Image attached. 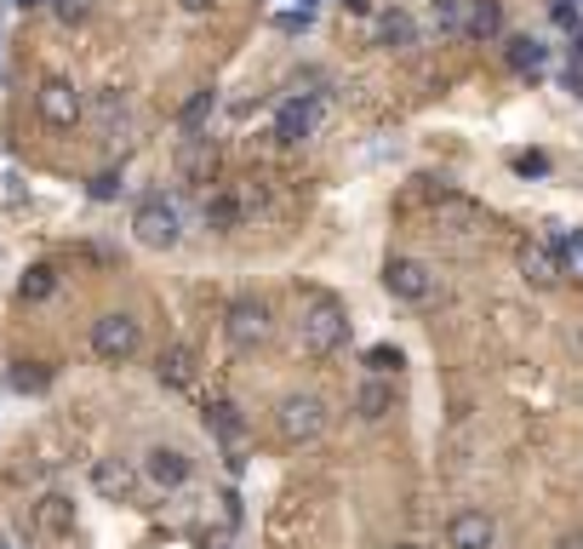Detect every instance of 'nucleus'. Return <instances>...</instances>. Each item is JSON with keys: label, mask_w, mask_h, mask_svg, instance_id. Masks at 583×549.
Wrapping results in <instances>:
<instances>
[{"label": "nucleus", "mask_w": 583, "mask_h": 549, "mask_svg": "<svg viewBox=\"0 0 583 549\" xmlns=\"http://www.w3.org/2000/svg\"><path fill=\"white\" fill-rule=\"evenodd\" d=\"M298 332H303V350L309 355H337L343 343H350V309H343L332 292H309Z\"/></svg>", "instance_id": "nucleus-1"}, {"label": "nucleus", "mask_w": 583, "mask_h": 549, "mask_svg": "<svg viewBox=\"0 0 583 549\" xmlns=\"http://www.w3.org/2000/svg\"><path fill=\"white\" fill-rule=\"evenodd\" d=\"M326 424H332L326 401H321V395H309V390L281 395V406H274V429H281V441H287V446H309V441H321V435H326Z\"/></svg>", "instance_id": "nucleus-2"}, {"label": "nucleus", "mask_w": 583, "mask_h": 549, "mask_svg": "<svg viewBox=\"0 0 583 549\" xmlns=\"http://www.w3.org/2000/svg\"><path fill=\"white\" fill-rule=\"evenodd\" d=\"M132 235H137V247H149V252H171L184 240L178 206H171L166 195H144L137 200V213H132Z\"/></svg>", "instance_id": "nucleus-3"}, {"label": "nucleus", "mask_w": 583, "mask_h": 549, "mask_svg": "<svg viewBox=\"0 0 583 549\" xmlns=\"http://www.w3.org/2000/svg\"><path fill=\"white\" fill-rule=\"evenodd\" d=\"M137 350H144V321H137V315H126V309H110V315L92 321V355H97V361L121 366V361H132Z\"/></svg>", "instance_id": "nucleus-4"}, {"label": "nucleus", "mask_w": 583, "mask_h": 549, "mask_svg": "<svg viewBox=\"0 0 583 549\" xmlns=\"http://www.w3.org/2000/svg\"><path fill=\"white\" fill-rule=\"evenodd\" d=\"M269 327H274V315H269V303L263 298H235L229 309H223V338H229V350H258V343L269 338Z\"/></svg>", "instance_id": "nucleus-5"}, {"label": "nucleus", "mask_w": 583, "mask_h": 549, "mask_svg": "<svg viewBox=\"0 0 583 549\" xmlns=\"http://www.w3.org/2000/svg\"><path fill=\"white\" fill-rule=\"evenodd\" d=\"M34 110H41V121L46 126H75V121H86V97L75 92V81H41V92H34Z\"/></svg>", "instance_id": "nucleus-6"}, {"label": "nucleus", "mask_w": 583, "mask_h": 549, "mask_svg": "<svg viewBox=\"0 0 583 549\" xmlns=\"http://www.w3.org/2000/svg\"><path fill=\"white\" fill-rule=\"evenodd\" d=\"M384 287H389V298H400V303H429V298H435V274H429V263H418V258H389V263H384Z\"/></svg>", "instance_id": "nucleus-7"}, {"label": "nucleus", "mask_w": 583, "mask_h": 549, "mask_svg": "<svg viewBox=\"0 0 583 549\" xmlns=\"http://www.w3.org/2000/svg\"><path fill=\"white\" fill-rule=\"evenodd\" d=\"M218 166H223V155H218V144L206 132H195V137H184V144H178V178L184 184H195V189L218 184Z\"/></svg>", "instance_id": "nucleus-8"}, {"label": "nucleus", "mask_w": 583, "mask_h": 549, "mask_svg": "<svg viewBox=\"0 0 583 549\" xmlns=\"http://www.w3.org/2000/svg\"><path fill=\"white\" fill-rule=\"evenodd\" d=\"M315 126H321V97H315V92L287 97L281 115H274V137H281V144H303V137L315 132Z\"/></svg>", "instance_id": "nucleus-9"}, {"label": "nucleus", "mask_w": 583, "mask_h": 549, "mask_svg": "<svg viewBox=\"0 0 583 549\" xmlns=\"http://www.w3.org/2000/svg\"><path fill=\"white\" fill-rule=\"evenodd\" d=\"M137 480H144V469H137L132 458H97L92 464V487H97V498H110V504H126L137 493Z\"/></svg>", "instance_id": "nucleus-10"}, {"label": "nucleus", "mask_w": 583, "mask_h": 549, "mask_svg": "<svg viewBox=\"0 0 583 549\" xmlns=\"http://www.w3.org/2000/svg\"><path fill=\"white\" fill-rule=\"evenodd\" d=\"M492 538H498V521L487 509H458L452 521H446V543L452 549H492Z\"/></svg>", "instance_id": "nucleus-11"}, {"label": "nucleus", "mask_w": 583, "mask_h": 549, "mask_svg": "<svg viewBox=\"0 0 583 549\" xmlns=\"http://www.w3.org/2000/svg\"><path fill=\"white\" fill-rule=\"evenodd\" d=\"M189 453H178V446H149L144 453V475L155 480V487H184L189 480Z\"/></svg>", "instance_id": "nucleus-12"}, {"label": "nucleus", "mask_w": 583, "mask_h": 549, "mask_svg": "<svg viewBox=\"0 0 583 549\" xmlns=\"http://www.w3.org/2000/svg\"><path fill=\"white\" fill-rule=\"evenodd\" d=\"M155 377L166 390H189L195 384V350L189 343H166V350L155 355Z\"/></svg>", "instance_id": "nucleus-13"}, {"label": "nucleus", "mask_w": 583, "mask_h": 549, "mask_svg": "<svg viewBox=\"0 0 583 549\" xmlns=\"http://www.w3.org/2000/svg\"><path fill=\"white\" fill-rule=\"evenodd\" d=\"M521 274H527V287H561V252L521 240Z\"/></svg>", "instance_id": "nucleus-14"}, {"label": "nucleus", "mask_w": 583, "mask_h": 549, "mask_svg": "<svg viewBox=\"0 0 583 549\" xmlns=\"http://www.w3.org/2000/svg\"><path fill=\"white\" fill-rule=\"evenodd\" d=\"M86 115H92V121L103 126V137H121V132L132 126V110H126V92H121V86H110V92H97Z\"/></svg>", "instance_id": "nucleus-15"}, {"label": "nucleus", "mask_w": 583, "mask_h": 549, "mask_svg": "<svg viewBox=\"0 0 583 549\" xmlns=\"http://www.w3.org/2000/svg\"><path fill=\"white\" fill-rule=\"evenodd\" d=\"M464 34L469 41H498L503 34V7L498 0H464Z\"/></svg>", "instance_id": "nucleus-16"}, {"label": "nucleus", "mask_w": 583, "mask_h": 549, "mask_svg": "<svg viewBox=\"0 0 583 549\" xmlns=\"http://www.w3.org/2000/svg\"><path fill=\"white\" fill-rule=\"evenodd\" d=\"M355 412H361L366 424L389 418V412H395V384H389V377H366V384L355 390Z\"/></svg>", "instance_id": "nucleus-17"}, {"label": "nucleus", "mask_w": 583, "mask_h": 549, "mask_svg": "<svg viewBox=\"0 0 583 549\" xmlns=\"http://www.w3.org/2000/svg\"><path fill=\"white\" fill-rule=\"evenodd\" d=\"M247 213H252V195H235V189L206 195V224H212V229H235Z\"/></svg>", "instance_id": "nucleus-18"}, {"label": "nucleus", "mask_w": 583, "mask_h": 549, "mask_svg": "<svg viewBox=\"0 0 583 549\" xmlns=\"http://www.w3.org/2000/svg\"><path fill=\"white\" fill-rule=\"evenodd\" d=\"M206 429L235 446L240 435H247V418H240V406H235V401H212V406H206Z\"/></svg>", "instance_id": "nucleus-19"}, {"label": "nucleus", "mask_w": 583, "mask_h": 549, "mask_svg": "<svg viewBox=\"0 0 583 549\" xmlns=\"http://www.w3.org/2000/svg\"><path fill=\"white\" fill-rule=\"evenodd\" d=\"M52 292H58V269H52V263H29L23 281H18V298H23V303H46Z\"/></svg>", "instance_id": "nucleus-20"}, {"label": "nucleus", "mask_w": 583, "mask_h": 549, "mask_svg": "<svg viewBox=\"0 0 583 549\" xmlns=\"http://www.w3.org/2000/svg\"><path fill=\"white\" fill-rule=\"evenodd\" d=\"M34 515H41V532H52V538H63V532H75V504H69V498H41V509H34Z\"/></svg>", "instance_id": "nucleus-21"}, {"label": "nucleus", "mask_w": 583, "mask_h": 549, "mask_svg": "<svg viewBox=\"0 0 583 549\" xmlns=\"http://www.w3.org/2000/svg\"><path fill=\"white\" fill-rule=\"evenodd\" d=\"M218 110V92L212 86H200L189 103H184V110H178V126H184V137H195L200 126H206V115H212Z\"/></svg>", "instance_id": "nucleus-22"}, {"label": "nucleus", "mask_w": 583, "mask_h": 549, "mask_svg": "<svg viewBox=\"0 0 583 549\" xmlns=\"http://www.w3.org/2000/svg\"><path fill=\"white\" fill-rule=\"evenodd\" d=\"M503 58H509V69H521V75H538L543 69V46L532 41V34H514V41L503 46Z\"/></svg>", "instance_id": "nucleus-23"}, {"label": "nucleus", "mask_w": 583, "mask_h": 549, "mask_svg": "<svg viewBox=\"0 0 583 549\" xmlns=\"http://www.w3.org/2000/svg\"><path fill=\"white\" fill-rule=\"evenodd\" d=\"M46 384H52V366H46V361H18V366H12V390H18V395H41Z\"/></svg>", "instance_id": "nucleus-24"}, {"label": "nucleus", "mask_w": 583, "mask_h": 549, "mask_svg": "<svg viewBox=\"0 0 583 549\" xmlns=\"http://www.w3.org/2000/svg\"><path fill=\"white\" fill-rule=\"evenodd\" d=\"M377 41H384V46H412V41H418V29H412L406 12H384V23H377Z\"/></svg>", "instance_id": "nucleus-25"}, {"label": "nucleus", "mask_w": 583, "mask_h": 549, "mask_svg": "<svg viewBox=\"0 0 583 549\" xmlns=\"http://www.w3.org/2000/svg\"><path fill=\"white\" fill-rule=\"evenodd\" d=\"M366 366H372V377H389V372H400V350L395 343H377V350H366Z\"/></svg>", "instance_id": "nucleus-26"}, {"label": "nucleus", "mask_w": 583, "mask_h": 549, "mask_svg": "<svg viewBox=\"0 0 583 549\" xmlns=\"http://www.w3.org/2000/svg\"><path fill=\"white\" fill-rule=\"evenodd\" d=\"M52 12H58V23L75 29V23H86L97 12V0H52Z\"/></svg>", "instance_id": "nucleus-27"}, {"label": "nucleus", "mask_w": 583, "mask_h": 549, "mask_svg": "<svg viewBox=\"0 0 583 549\" xmlns=\"http://www.w3.org/2000/svg\"><path fill=\"white\" fill-rule=\"evenodd\" d=\"M121 195V172L110 166V172H97V178H92V200H115Z\"/></svg>", "instance_id": "nucleus-28"}, {"label": "nucleus", "mask_w": 583, "mask_h": 549, "mask_svg": "<svg viewBox=\"0 0 583 549\" xmlns=\"http://www.w3.org/2000/svg\"><path fill=\"white\" fill-rule=\"evenodd\" d=\"M549 18L561 29H577V0H549Z\"/></svg>", "instance_id": "nucleus-29"}, {"label": "nucleus", "mask_w": 583, "mask_h": 549, "mask_svg": "<svg viewBox=\"0 0 583 549\" xmlns=\"http://www.w3.org/2000/svg\"><path fill=\"white\" fill-rule=\"evenodd\" d=\"M178 7H184V12H212L218 0H178Z\"/></svg>", "instance_id": "nucleus-30"}, {"label": "nucleus", "mask_w": 583, "mask_h": 549, "mask_svg": "<svg viewBox=\"0 0 583 549\" xmlns=\"http://www.w3.org/2000/svg\"><path fill=\"white\" fill-rule=\"evenodd\" d=\"M555 549H583V532H572V538H561Z\"/></svg>", "instance_id": "nucleus-31"}, {"label": "nucleus", "mask_w": 583, "mask_h": 549, "mask_svg": "<svg viewBox=\"0 0 583 549\" xmlns=\"http://www.w3.org/2000/svg\"><path fill=\"white\" fill-rule=\"evenodd\" d=\"M12 7H23V12H29V7H41V0H12Z\"/></svg>", "instance_id": "nucleus-32"}, {"label": "nucleus", "mask_w": 583, "mask_h": 549, "mask_svg": "<svg viewBox=\"0 0 583 549\" xmlns=\"http://www.w3.org/2000/svg\"><path fill=\"white\" fill-rule=\"evenodd\" d=\"M577 58H583V23H577Z\"/></svg>", "instance_id": "nucleus-33"}, {"label": "nucleus", "mask_w": 583, "mask_h": 549, "mask_svg": "<svg viewBox=\"0 0 583 549\" xmlns=\"http://www.w3.org/2000/svg\"><path fill=\"white\" fill-rule=\"evenodd\" d=\"M389 549H418V543H389Z\"/></svg>", "instance_id": "nucleus-34"}, {"label": "nucleus", "mask_w": 583, "mask_h": 549, "mask_svg": "<svg viewBox=\"0 0 583 549\" xmlns=\"http://www.w3.org/2000/svg\"><path fill=\"white\" fill-rule=\"evenodd\" d=\"M577 247H583V240H577Z\"/></svg>", "instance_id": "nucleus-35"}, {"label": "nucleus", "mask_w": 583, "mask_h": 549, "mask_svg": "<svg viewBox=\"0 0 583 549\" xmlns=\"http://www.w3.org/2000/svg\"><path fill=\"white\" fill-rule=\"evenodd\" d=\"M218 549H223V543H218Z\"/></svg>", "instance_id": "nucleus-36"}]
</instances>
